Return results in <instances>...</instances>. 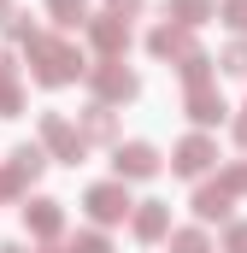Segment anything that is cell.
<instances>
[{"mask_svg": "<svg viewBox=\"0 0 247 253\" xmlns=\"http://www.w3.org/2000/svg\"><path fill=\"white\" fill-rule=\"evenodd\" d=\"M71 253H112V242H106V236H94V230H88V236H77V248Z\"/></svg>", "mask_w": 247, "mask_h": 253, "instance_id": "cell-22", "label": "cell"}, {"mask_svg": "<svg viewBox=\"0 0 247 253\" xmlns=\"http://www.w3.org/2000/svg\"><path fill=\"white\" fill-rule=\"evenodd\" d=\"M0 253H24V248H18V242H0Z\"/></svg>", "mask_w": 247, "mask_h": 253, "instance_id": "cell-28", "label": "cell"}, {"mask_svg": "<svg viewBox=\"0 0 247 253\" xmlns=\"http://www.w3.org/2000/svg\"><path fill=\"white\" fill-rule=\"evenodd\" d=\"M41 141H47L59 159H71V165L82 159V129H71L59 112H41Z\"/></svg>", "mask_w": 247, "mask_h": 253, "instance_id": "cell-2", "label": "cell"}, {"mask_svg": "<svg viewBox=\"0 0 247 253\" xmlns=\"http://www.w3.org/2000/svg\"><path fill=\"white\" fill-rule=\"evenodd\" d=\"M224 24L230 30H247V0H224Z\"/></svg>", "mask_w": 247, "mask_h": 253, "instance_id": "cell-21", "label": "cell"}, {"mask_svg": "<svg viewBox=\"0 0 247 253\" xmlns=\"http://www.w3.org/2000/svg\"><path fill=\"white\" fill-rule=\"evenodd\" d=\"M212 159H218V147H212L206 135H188L183 147H177V171H183V177H200Z\"/></svg>", "mask_w": 247, "mask_h": 253, "instance_id": "cell-8", "label": "cell"}, {"mask_svg": "<svg viewBox=\"0 0 247 253\" xmlns=\"http://www.w3.org/2000/svg\"><path fill=\"white\" fill-rule=\"evenodd\" d=\"M124 212H129L124 183H94V189H88V218H94V224H118Z\"/></svg>", "mask_w": 247, "mask_h": 253, "instance_id": "cell-3", "label": "cell"}, {"mask_svg": "<svg viewBox=\"0 0 247 253\" xmlns=\"http://www.w3.org/2000/svg\"><path fill=\"white\" fill-rule=\"evenodd\" d=\"M24 189V183H18V177H12V165H6V171H0V194H18Z\"/></svg>", "mask_w": 247, "mask_h": 253, "instance_id": "cell-25", "label": "cell"}, {"mask_svg": "<svg viewBox=\"0 0 247 253\" xmlns=\"http://www.w3.org/2000/svg\"><path fill=\"white\" fill-rule=\"evenodd\" d=\"M183 83H188V88H200V83H212V59H206L200 47H194V53L183 59Z\"/></svg>", "mask_w": 247, "mask_h": 253, "instance_id": "cell-18", "label": "cell"}, {"mask_svg": "<svg viewBox=\"0 0 247 253\" xmlns=\"http://www.w3.org/2000/svg\"><path fill=\"white\" fill-rule=\"evenodd\" d=\"M0 6H6V0H0Z\"/></svg>", "mask_w": 247, "mask_h": 253, "instance_id": "cell-29", "label": "cell"}, {"mask_svg": "<svg viewBox=\"0 0 247 253\" xmlns=\"http://www.w3.org/2000/svg\"><path fill=\"white\" fill-rule=\"evenodd\" d=\"M112 165H118V177H153V171H159V153H153L147 141H129V147H118Z\"/></svg>", "mask_w": 247, "mask_h": 253, "instance_id": "cell-7", "label": "cell"}, {"mask_svg": "<svg viewBox=\"0 0 247 253\" xmlns=\"http://www.w3.org/2000/svg\"><path fill=\"white\" fill-rule=\"evenodd\" d=\"M224 112H230V106H224V94H218L212 83L188 88V118H194V124H224Z\"/></svg>", "mask_w": 247, "mask_h": 253, "instance_id": "cell-6", "label": "cell"}, {"mask_svg": "<svg viewBox=\"0 0 247 253\" xmlns=\"http://www.w3.org/2000/svg\"><path fill=\"white\" fill-rule=\"evenodd\" d=\"M147 47H153L159 59H171V53H177V59H188V53H194V42H188L183 30H171V24H165V30H153V36H147Z\"/></svg>", "mask_w": 247, "mask_h": 253, "instance_id": "cell-11", "label": "cell"}, {"mask_svg": "<svg viewBox=\"0 0 247 253\" xmlns=\"http://www.w3.org/2000/svg\"><path fill=\"white\" fill-rule=\"evenodd\" d=\"M230 253H247V224H236V230H230Z\"/></svg>", "mask_w": 247, "mask_h": 253, "instance_id": "cell-24", "label": "cell"}, {"mask_svg": "<svg viewBox=\"0 0 247 253\" xmlns=\"http://www.w3.org/2000/svg\"><path fill=\"white\" fill-rule=\"evenodd\" d=\"M165 230H171V206H159V200H147V206L135 212V236H141V242H159Z\"/></svg>", "mask_w": 247, "mask_h": 253, "instance_id": "cell-10", "label": "cell"}, {"mask_svg": "<svg viewBox=\"0 0 247 253\" xmlns=\"http://www.w3.org/2000/svg\"><path fill=\"white\" fill-rule=\"evenodd\" d=\"M94 47H100L106 59L129 47V18H124V12H106V18H94Z\"/></svg>", "mask_w": 247, "mask_h": 253, "instance_id": "cell-5", "label": "cell"}, {"mask_svg": "<svg viewBox=\"0 0 247 253\" xmlns=\"http://www.w3.org/2000/svg\"><path fill=\"white\" fill-rule=\"evenodd\" d=\"M236 141H242V147H247V118H242V124H236Z\"/></svg>", "mask_w": 247, "mask_h": 253, "instance_id": "cell-27", "label": "cell"}, {"mask_svg": "<svg viewBox=\"0 0 247 253\" xmlns=\"http://www.w3.org/2000/svg\"><path fill=\"white\" fill-rule=\"evenodd\" d=\"M18 106H24V94L12 83V53L0 47V118H18Z\"/></svg>", "mask_w": 247, "mask_h": 253, "instance_id": "cell-12", "label": "cell"}, {"mask_svg": "<svg viewBox=\"0 0 247 253\" xmlns=\"http://www.w3.org/2000/svg\"><path fill=\"white\" fill-rule=\"evenodd\" d=\"M171 248H177V253H212L200 230H183V236H171Z\"/></svg>", "mask_w": 247, "mask_h": 253, "instance_id": "cell-20", "label": "cell"}, {"mask_svg": "<svg viewBox=\"0 0 247 253\" xmlns=\"http://www.w3.org/2000/svg\"><path fill=\"white\" fill-rule=\"evenodd\" d=\"M224 71L230 77H247V42H230L224 47Z\"/></svg>", "mask_w": 247, "mask_h": 253, "instance_id": "cell-19", "label": "cell"}, {"mask_svg": "<svg viewBox=\"0 0 247 253\" xmlns=\"http://www.w3.org/2000/svg\"><path fill=\"white\" fill-rule=\"evenodd\" d=\"M218 183H224V189H230V194H236V189H247V165H230V171H224Z\"/></svg>", "mask_w": 247, "mask_h": 253, "instance_id": "cell-23", "label": "cell"}, {"mask_svg": "<svg viewBox=\"0 0 247 253\" xmlns=\"http://www.w3.org/2000/svg\"><path fill=\"white\" fill-rule=\"evenodd\" d=\"M41 165H47V159H41V147H18V153H12V177H18V183H36V177H41Z\"/></svg>", "mask_w": 247, "mask_h": 253, "instance_id": "cell-15", "label": "cell"}, {"mask_svg": "<svg viewBox=\"0 0 247 253\" xmlns=\"http://www.w3.org/2000/svg\"><path fill=\"white\" fill-rule=\"evenodd\" d=\"M194 212H200L206 224H212V218H230V189H224V183H218V189H200L194 194Z\"/></svg>", "mask_w": 247, "mask_h": 253, "instance_id": "cell-13", "label": "cell"}, {"mask_svg": "<svg viewBox=\"0 0 247 253\" xmlns=\"http://www.w3.org/2000/svg\"><path fill=\"white\" fill-rule=\"evenodd\" d=\"M82 141H112V112H106V100L88 106V118H82Z\"/></svg>", "mask_w": 247, "mask_h": 253, "instance_id": "cell-14", "label": "cell"}, {"mask_svg": "<svg viewBox=\"0 0 247 253\" xmlns=\"http://www.w3.org/2000/svg\"><path fill=\"white\" fill-rule=\"evenodd\" d=\"M88 77H94V94H100V100H129V94L141 88V83H135L124 65H112V59H106V65H94Z\"/></svg>", "mask_w": 247, "mask_h": 253, "instance_id": "cell-4", "label": "cell"}, {"mask_svg": "<svg viewBox=\"0 0 247 253\" xmlns=\"http://www.w3.org/2000/svg\"><path fill=\"white\" fill-rule=\"evenodd\" d=\"M165 12H177L183 24H206L212 18V0H165Z\"/></svg>", "mask_w": 247, "mask_h": 253, "instance_id": "cell-16", "label": "cell"}, {"mask_svg": "<svg viewBox=\"0 0 247 253\" xmlns=\"http://www.w3.org/2000/svg\"><path fill=\"white\" fill-rule=\"evenodd\" d=\"M30 65H36V83H47V88H59V83H77L88 65H82V53L71 47V42H59V36H30Z\"/></svg>", "mask_w": 247, "mask_h": 253, "instance_id": "cell-1", "label": "cell"}, {"mask_svg": "<svg viewBox=\"0 0 247 253\" xmlns=\"http://www.w3.org/2000/svg\"><path fill=\"white\" fill-rule=\"evenodd\" d=\"M24 224H30L36 236H59V230H65L59 200H30V206H24Z\"/></svg>", "mask_w": 247, "mask_h": 253, "instance_id": "cell-9", "label": "cell"}, {"mask_svg": "<svg viewBox=\"0 0 247 253\" xmlns=\"http://www.w3.org/2000/svg\"><path fill=\"white\" fill-rule=\"evenodd\" d=\"M47 12H53V24L77 30V24H82V12H88V0H47Z\"/></svg>", "mask_w": 247, "mask_h": 253, "instance_id": "cell-17", "label": "cell"}, {"mask_svg": "<svg viewBox=\"0 0 247 253\" xmlns=\"http://www.w3.org/2000/svg\"><path fill=\"white\" fill-rule=\"evenodd\" d=\"M112 12H141V0H112Z\"/></svg>", "mask_w": 247, "mask_h": 253, "instance_id": "cell-26", "label": "cell"}]
</instances>
